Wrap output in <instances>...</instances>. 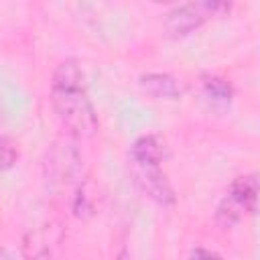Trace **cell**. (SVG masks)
<instances>
[{"label":"cell","instance_id":"4fadbf2b","mask_svg":"<svg viewBox=\"0 0 260 260\" xmlns=\"http://www.w3.org/2000/svg\"><path fill=\"white\" fill-rule=\"evenodd\" d=\"M0 260H18V256L10 250V248H4L0 246Z\"/></svg>","mask_w":260,"mask_h":260},{"label":"cell","instance_id":"9c48e42d","mask_svg":"<svg viewBox=\"0 0 260 260\" xmlns=\"http://www.w3.org/2000/svg\"><path fill=\"white\" fill-rule=\"evenodd\" d=\"M22 260H55L47 238L41 232H28L22 238Z\"/></svg>","mask_w":260,"mask_h":260},{"label":"cell","instance_id":"30bf717a","mask_svg":"<svg viewBox=\"0 0 260 260\" xmlns=\"http://www.w3.org/2000/svg\"><path fill=\"white\" fill-rule=\"evenodd\" d=\"M242 217H244V213L223 195V199L217 203V209H215V221H217L223 230H230V228L238 225V223L242 221Z\"/></svg>","mask_w":260,"mask_h":260},{"label":"cell","instance_id":"6da1fadb","mask_svg":"<svg viewBox=\"0 0 260 260\" xmlns=\"http://www.w3.org/2000/svg\"><path fill=\"white\" fill-rule=\"evenodd\" d=\"M51 106L69 136L77 140H87L98 134V112L87 93L85 75L77 59H63L53 69Z\"/></svg>","mask_w":260,"mask_h":260},{"label":"cell","instance_id":"52a82bcc","mask_svg":"<svg viewBox=\"0 0 260 260\" xmlns=\"http://www.w3.org/2000/svg\"><path fill=\"white\" fill-rule=\"evenodd\" d=\"M167 158V144L156 134H142L138 136L128 152V162H142V165H162Z\"/></svg>","mask_w":260,"mask_h":260},{"label":"cell","instance_id":"8992f818","mask_svg":"<svg viewBox=\"0 0 260 260\" xmlns=\"http://www.w3.org/2000/svg\"><path fill=\"white\" fill-rule=\"evenodd\" d=\"M138 85L142 87L144 93L152 95L154 100H179L185 93V85L181 83V79H177L171 73H162V71L140 75Z\"/></svg>","mask_w":260,"mask_h":260},{"label":"cell","instance_id":"7c38bea8","mask_svg":"<svg viewBox=\"0 0 260 260\" xmlns=\"http://www.w3.org/2000/svg\"><path fill=\"white\" fill-rule=\"evenodd\" d=\"M187 260H223V258H221L217 252L209 250V248H203V246H195V248L189 252Z\"/></svg>","mask_w":260,"mask_h":260},{"label":"cell","instance_id":"ba28073f","mask_svg":"<svg viewBox=\"0 0 260 260\" xmlns=\"http://www.w3.org/2000/svg\"><path fill=\"white\" fill-rule=\"evenodd\" d=\"M201 91L203 98L213 106V108H228L234 100V85L230 79L217 73H205L201 77Z\"/></svg>","mask_w":260,"mask_h":260},{"label":"cell","instance_id":"7a4b0ae2","mask_svg":"<svg viewBox=\"0 0 260 260\" xmlns=\"http://www.w3.org/2000/svg\"><path fill=\"white\" fill-rule=\"evenodd\" d=\"M232 10L230 2H217V0H201V2H187L177 4L165 14V28L171 37L181 39L197 28H201L207 20L223 16Z\"/></svg>","mask_w":260,"mask_h":260},{"label":"cell","instance_id":"3957f363","mask_svg":"<svg viewBox=\"0 0 260 260\" xmlns=\"http://www.w3.org/2000/svg\"><path fill=\"white\" fill-rule=\"evenodd\" d=\"M130 175L136 187L156 205L160 207H171L177 201L175 189L162 171V165H142V162H130Z\"/></svg>","mask_w":260,"mask_h":260},{"label":"cell","instance_id":"277c9868","mask_svg":"<svg viewBox=\"0 0 260 260\" xmlns=\"http://www.w3.org/2000/svg\"><path fill=\"white\" fill-rule=\"evenodd\" d=\"M47 177L57 185L81 183V156L71 144H53L47 158Z\"/></svg>","mask_w":260,"mask_h":260},{"label":"cell","instance_id":"8fae6325","mask_svg":"<svg viewBox=\"0 0 260 260\" xmlns=\"http://www.w3.org/2000/svg\"><path fill=\"white\" fill-rule=\"evenodd\" d=\"M16 160H18V150H16V146H14L6 136L0 134V173L10 171V169L16 165Z\"/></svg>","mask_w":260,"mask_h":260},{"label":"cell","instance_id":"5b68a950","mask_svg":"<svg viewBox=\"0 0 260 260\" xmlns=\"http://www.w3.org/2000/svg\"><path fill=\"white\" fill-rule=\"evenodd\" d=\"M225 197L246 215L256 213V203H258V175L256 173H246L236 177L230 187Z\"/></svg>","mask_w":260,"mask_h":260}]
</instances>
